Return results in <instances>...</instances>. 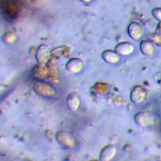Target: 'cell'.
<instances>
[{"mask_svg":"<svg viewBox=\"0 0 161 161\" xmlns=\"http://www.w3.org/2000/svg\"><path fill=\"white\" fill-rule=\"evenodd\" d=\"M116 148L113 145H108L105 147L100 153V159L101 160H109L114 155Z\"/></svg>","mask_w":161,"mask_h":161,"instance_id":"obj_6","label":"cell"},{"mask_svg":"<svg viewBox=\"0 0 161 161\" xmlns=\"http://www.w3.org/2000/svg\"><path fill=\"white\" fill-rule=\"evenodd\" d=\"M147 96V91L143 86H136L132 90L130 98L134 103H140L142 102Z\"/></svg>","mask_w":161,"mask_h":161,"instance_id":"obj_3","label":"cell"},{"mask_svg":"<svg viewBox=\"0 0 161 161\" xmlns=\"http://www.w3.org/2000/svg\"><path fill=\"white\" fill-rule=\"evenodd\" d=\"M150 39L155 44H157L158 46H161V34L157 32L153 33L150 36Z\"/></svg>","mask_w":161,"mask_h":161,"instance_id":"obj_9","label":"cell"},{"mask_svg":"<svg viewBox=\"0 0 161 161\" xmlns=\"http://www.w3.org/2000/svg\"><path fill=\"white\" fill-rule=\"evenodd\" d=\"M140 48L142 53L146 56H152L156 51L155 43L151 40L142 41L140 43Z\"/></svg>","mask_w":161,"mask_h":161,"instance_id":"obj_4","label":"cell"},{"mask_svg":"<svg viewBox=\"0 0 161 161\" xmlns=\"http://www.w3.org/2000/svg\"><path fill=\"white\" fill-rule=\"evenodd\" d=\"M49 48L45 45H42L39 47L37 51V57H40L38 58V61L40 62H46L48 60V57L49 55Z\"/></svg>","mask_w":161,"mask_h":161,"instance_id":"obj_7","label":"cell"},{"mask_svg":"<svg viewBox=\"0 0 161 161\" xmlns=\"http://www.w3.org/2000/svg\"><path fill=\"white\" fill-rule=\"evenodd\" d=\"M116 51L121 55H127L130 54L134 50V47L132 43L127 42L119 43L115 47Z\"/></svg>","mask_w":161,"mask_h":161,"instance_id":"obj_5","label":"cell"},{"mask_svg":"<svg viewBox=\"0 0 161 161\" xmlns=\"http://www.w3.org/2000/svg\"><path fill=\"white\" fill-rule=\"evenodd\" d=\"M157 32L158 33H160V34H161V26H160L157 28Z\"/></svg>","mask_w":161,"mask_h":161,"instance_id":"obj_12","label":"cell"},{"mask_svg":"<svg viewBox=\"0 0 161 161\" xmlns=\"http://www.w3.org/2000/svg\"><path fill=\"white\" fill-rule=\"evenodd\" d=\"M152 14L156 19L161 21V8H155L153 9Z\"/></svg>","mask_w":161,"mask_h":161,"instance_id":"obj_10","label":"cell"},{"mask_svg":"<svg viewBox=\"0 0 161 161\" xmlns=\"http://www.w3.org/2000/svg\"><path fill=\"white\" fill-rule=\"evenodd\" d=\"M5 38V41L6 42H12L14 41V38H16V34L13 33V32H8L6 34H4Z\"/></svg>","mask_w":161,"mask_h":161,"instance_id":"obj_11","label":"cell"},{"mask_svg":"<svg viewBox=\"0 0 161 161\" xmlns=\"http://www.w3.org/2000/svg\"><path fill=\"white\" fill-rule=\"evenodd\" d=\"M135 122L143 127L151 126L154 124V118L152 114L147 111H141L135 116Z\"/></svg>","mask_w":161,"mask_h":161,"instance_id":"obj_1","label":"cell"},{"mask_svg":"<svg viewBox=\"0 0 161 161\" xmlns=\"http://www.w3.org/2000/svg\"><path fill=\"white\" fill-rule=\"evenodd\" d=\"M103 57L104 58V60H106V61L109 62H115L119 59L118 55L115 52L112 55V56H109V55L106 53L105 51L103 53Z\"/></svg>","mask_w":161,"mask_h":161,"instance_id":"obj_8","label":"cell"},{"mask_svg":"<svg viewBox=\"0 0 161 161\" xmlns=\"http://www.w3.org/2000/svg\"><path fill=\"white\" fill-rule=\"evenodd\" d=\"M80 1H81L82 2L85 3H90L92 0H80Z\"/></svg>","mask_w":161,"mask_h":161,"instance_id":"obj_13","label":"cell"},{"mask_svg":"<svg viewBox=\"0 0 161 161\" xmlns=\"http://www.w3.org/2000/svg\"><path fill=\"white\" fill-rule=\"evenodd\" d=\"M128 33L131 38L134 40H138L143 35L144 28L141 23L134 21L130 23L128 26Z\"/></svg>","mask_w":161,"mask_h":161,"instance_id":"obj_2","label":"cell"}]
</instances>
